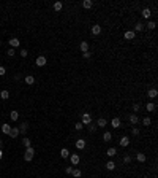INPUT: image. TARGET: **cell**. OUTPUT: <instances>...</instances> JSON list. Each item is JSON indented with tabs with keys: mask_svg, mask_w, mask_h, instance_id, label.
Segmentation results:
<instances>
[{
	"mask_svg": "<svg viewBox=\"0 0 158 178\" xmlns=\"http://www.w3.org/2000/svg\"><path fill=\"white\" fill-rule=\"evenodd\" d=\"M22 145H24L25 148H29V146H32V140H30L29 137H24V138H22Z\"/></svg>",
	"mask_w": 158,
	"mask_h": 178,
	"instance_id": "31",
	"label": "cell"
},
{
	"mask_svg": "<svg viewBox=\"0 0 158 178\" xmlns=\"http://www.w3.org/2000/svg\"><path fill=\"white\" fill-rule=\"evenodd\" d=\"M14 53H16V51H14L13 48H10V49L6 51V56H8V57H13V56H14Z\"/></svg>",
	"mask_w": 158,
	"mask_h": 178,
	"instance_id": "39",
	"label": "cell"
},
{
	"mask_svg": "<svg viewBox=\"0 0 158 178\" xmlns=\"http://www.w3.org/2000/svg\"><path fill=\"white\" fill-rule=\"evenodd\" d=\"M155 108H156V105H155L153 102H147V105H146V110H147L149 113H152V111H155Z\"/></svg>",
	"mask_w": 158,
	"mask_h": 178,
	"instance_id": "21",
	"label": "cell"
},
{
	"mask_svg": "<svg viewBox=\"0 0 158 178\" xmlns=\"http://www.w3.org/2000/svg\"><path fill=\"white\" fill-rule=\"evenodd\" d=\"M0 46H2V42H0Z\"/></svg>",
	"mask_w": 158,
	"mask_h": 178,
	"instance_id": "47",
	"label": "cell"
},
{
	"mask_svg": "<svg viewBox=\"0 0 158 178\" xmlns=\"http://www.w3.org/2000/svg\"><path fill=\"white\" fill-rule=\"evenodd\" d=\"M142 124H144V126H150V124H152L150 116H146V118H144V119H142Z\"/></svg>",
	"mask_w": 158,
	"mask_h": 178,
	"instance_id": "35",
	"label": "cell"
},
{
	"mask_svg": "<svg viewBox=\"0 0 158 178\" xmlns=\"http://www.w3.org/2000/svg\"><path fill=\"white\" fill-rule=\"evenodd\" d=\"M106 169H108V170H114V169H115V162H114L112 159H109V161L106 162Z\"/></svg>",
	"mask_w": 158,
	"mask_h": 178,
	"instance_id": "30",
	"label": "cell"
},
{
	"mask_svg": "<svg viewBox=\"0 0 158 178\" xmlns=\"http://www.w3.org/2000/svg\"><path fill=\"white\" fill-rule=\"evenodd\" d=\"M123 38H125V40H133V38H136V33L133 30H127L123 33Z\"/></svg>",
	"mask_w": 158,
	"mask_h": 178,
	"instance_id": "11",
	"label": "cell"
},
{
	"mask_svg": "<svg viewBox=\"0 0 158 178\" xmlns=\"http://www.w3.org/2000/svg\"><path fill=\"white\" fill-rule=\"evenodd\" d=\"M19 53H21V57H27V54H29L27 49H22V51H19Z\"/></svg>",
	"mask_w": 158,
	"mask_h": 178,
	"instance_id": "43",
	"label": "cell"
},
{
	"mask_svg": "<svg viewBox=\"0 0 158 178\" xmlns=\"http://www.w3.org/2000/svg\"><path fill=\"white\" fill-rule=\"evenodd\" d=\"M93 7V2H92V0H84V2H82V8L84 10H90Z\"/></svg>",
	"mask_w": 158,
	"mask_h": 178,
	"instance_id": "17",
	"label": "cell"
},
{
	"mask_svg": "<svg viewBox=\"0 0 158 178\" xmlns=\"http://www.w3.org/2000/svg\"><path fill=\"white\" fill-rule=\"evenodd\" d=\"M74 129H76V130H82V129H84V126L81 124V121H79V123H76V124H74Z\"/></svg>",
	"mask_w": 158,
	"mask_h": 178,
	"instance_id": "38",
	"label": "cell"
},
{
	"mask_svg": "<svg viewBox=\"0 0 158 178\" xmlns=\"http://www.w3.org/2000/svg\"><path fill=\"white\" fill-rule=\"evenodd\" d=\"M144 27H146V29H149V30H153V29L156 27V22H155V21H149Z\"/></svg>",
	"mask_w": 158,
	"mask_h": 178,
	"instance_id": "28",
	"label": "cell"
},
{
	"mask_svg": "<svg viewBox=\"0 0 158 178\" xmlns=\"http://www.w3.org/2000/svg\"><path fill=\"white\" fill-rule=\"evenodd\" d=\"M10 119H11V121H17V119H19V113H17L16 110L10 111Z\"/></svg>",
	"mask_w": 158,
	"mask_h": 178,
	"instance_id": "20",
	"label": "cell"
},
{
	"mask_svg": "<svg viewBox=\"0 0 158 178\" xmlns=\"http://www.w3.org/2000/svg\"><path fill=\"white\" fill-rule=\"evenodd\" d=\"M60 157H62V159H68V157H70V150L68 148H62L60 150Z\"/></svg>",
	"mask_w": 158,
	"mask_h": 178,
	"instance_id": "12",
	"label": "cell"
},
{
	"mask_svg": "<svg viewBox=\"0 0 158 178\" xmlns=\"http://www.w3.org/2000/svg\"><path fill=\"white\" fill-rule=\"evenodd\" d=\"M79 48H81V51L82 53H85V51H89V43L84 40V42H81V45H79Z\"/></svg>",
	"mask_w": 158,
	"mask_h": 178,
	"instance_id": "26",
	"label": "cell"
},
{
	"mask_svg": "<svg viewBox=\"0 0 158 178\" xmlns=\"http://www.w3.org/2000/svg\"><path fill=\"white\" fill-rule=\"evenodd\" d=\"M156 95H158V91L156 89H149L147 91V97L149 99H156Z\"/></svg>",
	"mask_w": 158,
	"mask_h": 178,
	"instance_id": "16",
	"label": "cell"
},
{
	"mask_svg": "<svg viewBox=\"0 0 158 178\" xmlns=\"http://www.w3.org/2000/svg\"><path fill=\"white\" fill-rule=\"evenodd\" d=\"M139 110H141V105H139V104H137V102H136V104L133 105V111H134V113L137 114V113H139Z\"/></svg>",
	"mask_w": 158,
	"mask_h": 178,
	"instance_id": "36",
	"label": "cell"
},
{
	"mask_svg": "<svg viewBox=\"0 0 158 178\" xmlns=\"http://www.w3.org/2000/svg\"><path fill=\"white\" fill-rule=\"evenodd\" d=\"M0 99H2V100H8V99H10V91L3 89L2 92H0Z\"/></svg>",
	"mask_w": 158,
	"mask_h": 178,
	"instance_id": "18",
	"label": "cell"
},
{
	"mask_svg": "<svg viewBox=\"0 0 158 178\" xmlns=\"http://www.w3.org/2000/svg\"><path fill=\"white\" fill-rule=\"evenodd\" d=\"M71 172H73V167H71V165H68V167H65V173H68V175H71Z\"/></svg>",
	"mask_w": 158,
	"mask_h": 178,
	"instance_id": "42",
	"label": "cell"
},
{
	"mask_svg": "<svg viewBox=\"0 0 158 178\" xmlns=\"http://www.w3.org/2000/svg\"><path fill=\"white\" fill-rule=\"evenodd\" d=\"M62 8H63V3L62 2H55L54 3V10L55 11H62Z\"/></svg>",
	"mask_w": 158,
	"mask_h": 178,
	"instance_id": "33",
	"label": "cell"
},
{
	"mask_svg": "<svg viewBox=\"0 0 158 178\" xmlns=\"http://www.w3.org/2000/svg\"><path fill=\"white\" fill-rule=\"evenodd\" d=\"M139 132H141V130H139V127H137V126H134V127L131 129V134H133L134 137H136V135H139Z\"/></svg>",
	"mask_w": 158,
	"mask_h": 178,
	"instance_id": "37",
	"label": "cell"
},
{
	"mask_svg": "<svg viewBox=\"0 0 158 178\" xmlns=\"http://www.w3.org/2000/svg\"><path fill=\"white\" fill-rule=\"evenodd\" d=\"M35 64H36V67H44V65L48 64V59H46L44 56H38L36 61H35Z\"/></svg>",
	"mask_w": 158,
	"mask_h": 178,
	"instance_id": "4",
	"label": "cell"
},
{
	"mask_svg": "<svg viewBox=\"0 0 158 178\" xmlns=\"http://www.w3.org/2000/svg\"><path fill=\"white\" fill-rule=\"evenodd\" d=\"M141 14H142L144 19H149V18L152 16V10H150V8H144V10L141 11Z\"/></svg>",
	"mask_w": 158,
	"mask_h": 178,
	"instance_id": "13",
	"label": "cell"
},
{
	"mask_svg": "<svg viewBox=\"0 0 158 178\" xmlns=\"http://www.w3.org/2000/svg\"><path fill=\"white\" fill-rule=\"evenodd\" d=\"M71 175L74 176V178H81V175H82V172L79 170V169H73V172H71Z\"/></svg>",
	"mask_w": 158,
	"mask_h": 178,
	"instance_id": "32",
	"label": "cell"
},
{
	"mask_svg": "<svg viewBox=\"0 0 158 178\" xmlns=\"http://www.w3.org/2000/svg\"><path fill=\"white\" fill-rule=\"evenodd\" d=\"M128 119H130V123H131L133 126H137V123H139V116H137L136 113H133V114H130Z\"/></svg>",
	"mask_w": 158,
	"mask_h": 178,
	"instance_id": "8",
	"label": "cell"
},
{
	"mask_svg": "<svg viewBox=\"0 0 158 178\" xmlns=\"http://www.w3.org/2000/svg\"><path fill=\"white\" fill-rule=\"evenodd\" d=\"M2 157H3V150L0 148V161H2Z\"/></svg>",
	"mask_w": 158,
	"mask_h": 178,
	"instance_id": "45",
	"label": "cell"
},
{
	"mask_svg": "<svg viewBox=\"0 0 158 178\" xmlns=\"http://www.w3.org/2000/svg\"><path fill=\"white\" fill-rule=\"evenodd\" d=\"M81 124L85 127V126H89V124H92V114L90 113H84L82 114V118H81Z\"/></svg>",
	"mask_w": 158,
	"mask_h": 178,
	"instance_id": "2",
	"label": "cell"
},
{
	"mask_svg": "<svg viewBox=\"0 0 158 178\" xmlns=\"http://www.w3.org/2000/svg\"><path fill=\"white\" fill-rule=\"evenodd\" d=\"M112 140V134L111 132H104L103 134V142H111Z\"/></svg>",
	"mask_w": 158,
	"mask_h": 178,
	"instance_id": "27",
	"label": "cell"
},
{
	"mask_svg": "<svg viewBox=\"0 0 158 178\" xmlns=\"http://www.w3.org/2000/svg\"><path fill=\"white\" fill-rule=\"evenodd\" d=\"M106 154H108V156H109V157H114V156H115V154H117V150H115V148H112V146H111V148H108V151H106Z\"/></svg>",
	"mask_w": 158,
	"mask_h": 178,
	"instance_id": "29",
	"label": "cell"
},
{
	"mask_svg": "<svg viewBox=\"0 0 158 178\" xmlns=\"http://www.w3.org/2000/svg\"><path fill=\"white\" fill-rule=\"evenodd\" d=\"M70 162H71V165H77L79 162H81V157H79V154H76V153H73V154H70Z\"/></svg>",
	"mask_w": 158,
	"mask_h": 178,
	"instance_id": "3",
	"label": "cell"
},
{
	"mask_svg": "<svg viewBox=\"0 0 158 178\" xmlns=\"http://www.w3.org/2000/svg\"><path fill=\"white\" fill-rule=\"evenodd\" d=\"M29 129V123H22L21 126H19V134H25Z\"/></svg>",
	"mask_w": 158,
	"mask_h": 178,
	"instance_id": "24",
	"label": "cell"
},
{
	"mask_svg": "<svg viewBox=\"0 0 158 178\" xmlns=\"http://www.w3.org/2000/svg\"><path fill=\"white\" fill-rule=\"evenodd\" d=\"M153 178H155V176H153Z\"/></svg>",
	"mask_w": 158,
	"mask_h": 178,
	"instance_id": "48",
	"label": "cell"
},
{
	"mask_svg": "<svg viewBox=\"0 0 158 178\" xmlns=\"http://www.w3.org/2000/svg\"><path fill=\"white\" fill-rule=\"evenodd\" d=\"M111 126L112 127H120L122 126V121H120V118H112V119H111Z\"/></svg>",
	"mask_w": 158,
	"mask_h": 178,
	"instance_id": "10",
	"label": "cell"
},
{
	"mask_svg": "<svg viewBox=\"0 0 158 178\" xmlns=\"http://www.w3.org/2000/svg\"><path fill=\"white\" fill-rule=\"evenodd\" d=\"M5 73H6V68L5 67H0V76H3Z\"/></svg>",
	"mask_w": 158,
	"mask_h": 178,
	"instance_id": "44",
	"label": "cell"
},
{
	"mask_svg": "<svg viewBox=\"0 0 158 178\" xmlns=\"http://www.w3.org/2000/svg\"><path fill=\"white\" fill-rule=\"evenodd\" d=\"M82 57H84V59H90V57H92V53H90V51H85V53H82Z\"/></svg>",
	"mask_w": 158,
	"mask_h": 178,
	"instance_id": "40",
	"label": "cell"
},
{
	"mask_svg": "<svg viewBox=\"0 0 158 178\" xmlns=\"http://www.w3.org/2000/svg\"><path fill=\"white\" fill-rule=\"evenodd\" d=\"M24 80H25L27 84H35V76H33V75H27Z\"/></svg>",
	"mask_w": 158,
	"mask_h": 178,
	"instance_id": "25",
	"label": "cell"
},
{
	"mask_svg": "<svg viewBox=\"0 0 158 178\" xmlns=\"http://www.w3.org/2000/svg\"><path fill=\"white\" fill-rule=\"evenodd\" d=\"M33 156H35V148H33V146H29V148H25L24 159H25L27 162H30V161L33 159Z\"/></svg>",
	"mask_w": 158,
	"mask_h": 178,
	"instance_id": "1",
	"label": "cell"
},
{
	"mask_svg": "<svg viewBox=\"0 0 158 178\" xmlns=\"http://www.w3.org/2000/svg\"><path fill=\"white\" fill-rule=\"evenodd\" d=\"M10 130H11V126H10L8 123H5V124H2V132H3V134H6V135H10Z\"/></svg>",
	"mask_w": 158,
	"mask_h": 178,
	"instance_id": "22",
	"label": "cell"
},
{
	"mask_svg": "<svg viewBox=\"0 0 158 178\" xmlns=\"http://www.w3.org/2000/svg\"><path fill=\"white\" fill-rule=\"evenodd\" d=\"M2 145H3V140H2V138H0V148H2Z\"/></svg>",
	"mask_w": 158,
	"mask_h": 178,
	"instance_id": "46",
	"label": "cell"
},
{
	"mask_svg": "<svg viewBox=\"0 0 158 178\" xmlns=\"http://www.w3.org/2000/svg\"><path fill=\"white\" fill-rule=\"evenodd\" d=\"M123 162H125V164H130V162H131V156H130V154H127V156L123 157Z\"/></svg>",
	"mask_w": 158,
	"mask_h": 178,
	"instance_id": "41",
	"label": "cell"
},
{
	"mask_svg": "<svg viewBox=\"0 0 158 178\" xmlns=\"http://www.w3.org/2000/svg\"><path fill=\"white\" fill-rule=\"evenodd\" d=\"M76 148L81 151V150H84L85 148V138H77L76 140Z\"/></svg>",
	"mask_w": 158,
	"mask_h": 178,
	"instance_id": "7",
	"label": "cell"
},
{
	"mask_svg": "<svg viewBox=\"0 0 158 178\" xmlns=\"http://www.w3.org/2000/svg\"><path fill=\"white\" fill-rule=\"evenodd\" d=\"M118 145H120L122 148H127L128 145H130V137H127V135H123L120 140H118Z\"/></svg>",
	"mask_w": 158,
	"mask_h": 178,
	"instance_id": "5",
	"label": "cell"
},
{
	"mask_svg": "<svg viewBox=\"0 0 158 178\" xmlns=\"http://www.w3.org/2000/svg\"><path fill=\"white\" fill-rule=\"evenodd\" d=\"M87 127H89V132H90V134H95V132H96V129H98V127H96V124H93V123H92V124H89Z\"/></svg>",
	"mask_w": 158,
	"mask_h": 178,
	"instance_id": "34",
	"label": "cell"
},
{
	"mask_svg": "<svg viewBox=\"0 0 158 178\" xmlns=\"http://www.w3.org/2000/svg\"><path fill=\"white\" fill-rule=\"evenodd\" d=\"M92 33H93V35H100V33H101V26H98V24L92 26Z\"/></svg>",
	"mask_w": 158,
	"mask_h": 178,
	"instance_id": "15",
	"label": "cell"
},
{
	"mask_svg": "<svg viewBox=\"0 0 158 178\" xmlns=\"http://www.w3.org/2000/svg\"><path fill=\"white\" fill-rule=\"evenodd\" d=\"M144 29H146V27H144V24H142V22H136V26H134V30H133V32H134V33H136V32H142Z\"/></svg>",
	"mask_w": 158,
	"mask_h": 178,
	"instance_id": "19",
	"label": "cell"
},
{
	"mask_svg": "<svg viewBox=\"0 0 158 178\" xmlns=\"http://www.w3.org/2000/svg\"><path fill=\"white\" fill-rule=\"evenodd\" d=\"M136 161L142 164V162H146V161H147V156H146L144 153H136Z\"/></svg>",
	"mask_w": 158,
	"mask_h": 178,
	"instance_id": "9",
	"label": "cell"
},
{
	"mask_svg": "<svg viewBox=\"0 0 158 178\" xmlns=\"http://www.w3.org/2000/svg\"><path fill=\"white\" fill-rule=\"evenodd\" d=\"M8 43H10V46H11L13 49H14V48H17L19 45H21V42H19V38H14V37H13V38H8Z\"/></svg>",
	"mask_w": 158,
	"mask_h": 178,
	"instance_id": "6",
	"label": "cell"
},
{
	"mask_svg": "<svg viewBox=\"0 0 158 178\" xmlns=\"http://www.w3.org/2000/svg\"><path fill=\"white\" fill-rule=\"evenodd\" d=\"M95 124H96V127H98V129H100V127H104V126L108 124V121L104 119V118H98V121H96Z\"/></svg>",
	"mask_w": 158,
	"mask_h": 178,
	"instance_id": "14",
	"label": "cell"
},
{
	"mask_svg": "<svg viewBox=\"0 0 158 178\" xmlns=\"http://www.w3.org/2000/svg\"><path fill=\"white\" fill-rule=\"evenodd\" d=\"M19 135V127H11V130H10V137L11 138H16Z\"/></svg>",
	"mask_w": 158,
	"mask_h": 178,
	"instance_id": "23",
	"label": "cell"
}]
</instances>
